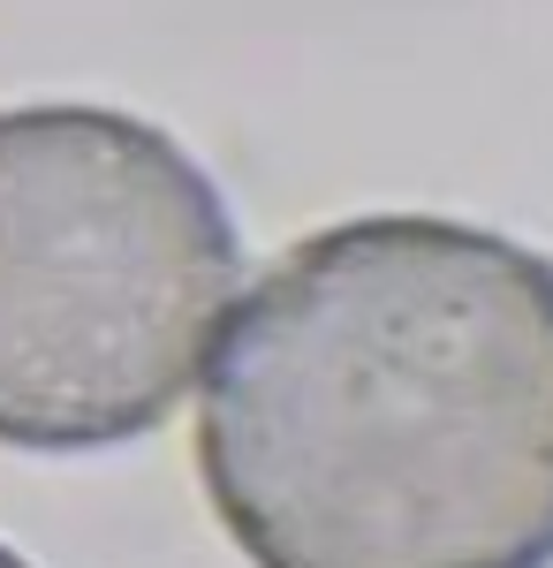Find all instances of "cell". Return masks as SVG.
Instances as JSON below:
<instances>
[{"label": "cell", "mask_w": 553, "mask_h": 568, "mask_svg": "<svg viewBox=\"0 0 553 568\" xmlns=\"http://www.w3.org/2000/svg\"><path fill=\"white\" fill-rule=\"evenodd\" d=\"M0 568H31V561H16V554H8V546H0Z\"/></svg>", "instance_id": "3"}, {"label": "cell", "mask_w": 553, "mask_h": 568, "mask_svg": "<svg viewBox=\"0 0 553 568\" xmlns=\"http://www.w3.org/2000/svg\"><path fill=\"white\" fill-rule=\"evenodd\" d=\"M243 243L205 168L114 106L0 114V447L152 433L213 356Z\"/></svg>", "instance_id": "2"}, {"label": "cell", "mask_w": 553, "mask_h": 568, "mask_svg": "<svg viewBox=\"0 0 553 568\" xmlns=\"http://www.w3.org/2000/svg\"><path fill=\"white\" fill-rule=\"evenodd\" d=\"M198 470L258 568H553V258L341 220L235 311Z\"/></svg>", "instance_id": "1"}]
</instances>
